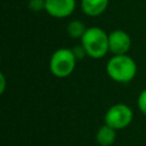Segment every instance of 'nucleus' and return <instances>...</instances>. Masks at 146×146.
<instances>
[{
  "label": "nucleus",
  "instance_id": "nucleus-6",
  "mask_svg": "<svg viewBox=\"0 0 146 146\" xmlns=\"http://www.w3.org/2000/svg\"><path fill=\"white\" fill-rule=\"evenodd\" d=\"M75 7V0H46L44 10L54 18H66L73 14Z\"/></svg>",
  "mask_w": 146,
  "mask_h": 146
},
{
  "label": "nucleus",
  "instance_id": "nucleus-3",
  "mask_svg": "<svg viewBox=\"0 0 146 146\" xmlns=\"http://www.w3.org/2000/svg\"><path fill=\"white\" fill-rule=\"evenodd\" d=\"M76 58L70 48H59L52 52L49 60V70L56 78L71 75L76 65Z\"/></svg>",
  "mask_w": 146,
  "mask_h": 146
},
{
  "label": "nucleus",
  "instance_id": "nucleus-13",
  "mask_svg": "<svg viewBox=\"0 0 146 146\" xmlns=\"http://www.w3.org/2000/svg\"><path fill=\"white\" fill-rule=\"evenodd\" d=\"M0 81H1V84H0V92L3 94L5 91V88H6V78L3 75V73L0 74Z\"/></svg>",
  "mask_w": 146,
  "mask_h": 146
},
{
  "label": "nucleus",
  "instance_id": "nucleus-5",
  "mask_svg": "<svg viewBox=\"0 0 146 146\" xmlns=\"http://www.w3.org/2000/svg\"><path fill=\"white\" fill-rule=\"evenodd\" d=\"M131 47V38L123 30H113L108 33V49L113 55H124Z\"/></svg>",
  "mask_w": 146,
  "mask_h": 146
},
{
  "label": "nucleus",
  "instance_id": "nucleus-8",
  "mask_svg": "<svg viewBox=\"0 0 146 146\" xmlns=\"http://www.w3.org/2000/svg\"><path fill=\"white\" fill-rule=\"evenodd\" d=\"M116 139V130L107 124L102 125L96 132V141L100 146H111Z\"/></svg>",
  "mask_w": 146,
  "mask_h": 146
},
{
  "label": "nucleus",
  "instance_id": "nucleus-11",
  "mask_svg": "<svg viewBox=\"0 0 146 146\" xmlns=\"http://www.w3.org/2000/svg\"><path fill=\"white\" fill-rule=\"evenodd\" d=\"M137 105H138L139 111L146 116V89H144L139 94L138 99H137Z\"/></svg>",
  "mask_w": 146,
  "mask_h": 146
},
{
  "label": "nucleus",
  "instance_id": "nucleus-1",
  "mask_svg": "<svg viewBox=\"0 0 146 146\" xmlns=\"http://www.w3.org/2000/svg\"><path fill=\"white\" fill-rule=\"evenodd\" d=\"M106 73L115 82L128 83L137 74V64L127 54L113 55L106 64Z\"/></svg>",
  "mask_w": 146,
  "mask_h": 146
},
{
  "label": "nucleus",
  "instance_id": "nucleus-10",
  "mask_svg": "<svg viewBox=\"0 0 146 146\" xmlns=\"http://www.w3.org/2000/svg\"><path fill=\"white\" fill-rule=\"evenodd\" d=\"M29 8L34 11V13H38V11H41V10H44L46 8V0H29Z\"/></svg>",
  "mask_w": 146,
  "mask_h": 146
},
{
  "label": "nucleus",
  "instance_id": "nucleus-4",
  "mask_svg": "<svg viewBox=\"0 0 146 146\" xmlns=\"http://www.w3.org/2000/svg\"><path fill=\"white\" fill-rule=\"evenodd\" d=\"M132 119H133L132 110L123 103L112 105L104 115L105 124L114 128L115 130H121L127 128L132 122Z\"/></svg>",
  "mask_w": 146,
  "mask_h": 146
},
{
  "label": "nucleus",
  "instance_id": "nucleus-2",
  "mask_svg": "<svg viewBox=\"0 0 146 146\" xmlns=\"http://www.w3.org/2000/svg\"><path fill=\"white\" fill-rule=\"evenodd\" d=\"M80 40L87 55L91 58H102L110 51L108 34L100 27H88Z\"/></svg>",
  "mask_w": 146,
  "mask_h": 146
},
{
  "label": "nucleus",
  "instance_id": "nucleus-12",
  "mask_svg": "<svg viewBox=\"0 0 146 146\" xmlns=\"http://www.w3.org/2000/svg\"><path fill=\"white\" fill-rule=\"evenodd\" d=\"M72 50H73V54H74V56H75V58H76L78 60H79V59H82V58L86 57V56H88L87 52H86V50H84V48L82 47V44H79V46L73 47Z\"/></svg>",
  "mask_w": 146,
  "mask_h": 146
},
{
  "label": "nucleus",
  "instance_id": "nucleus-7",
  "mask_svg": "<svg viewBox=\"0 0 146 146\" xmlns=\"http://www.w3.org/2000/svg\"><path fill=\"white\" fill-rule=\"evenodd\" d=\"M110 0H81V9L89 17L100 16L108 7Z\"/></svg>",
  "mask_w": 146,
  "mask_h": 146
},
{
  "label": "nucleus",
  "instance_id": "nucleus-9",
  "mask_svg": "<svg viewBox=\"0 0 146 146\" xmlns=\"http://www.w3.org/2000/svg\"><path fill=\"white\" fill-rule=\"evenodd\" d=\"M88 27H86V25L79 21V19H74V21H71L68 24H67V27H66V31H67V34L73 38V39H81L82 35L84 34V32L87 31Z\"/></svg>",
  "mask_w": 146,
  "mask_h": 146
}]
</instances>
